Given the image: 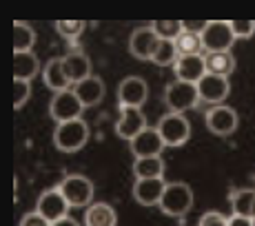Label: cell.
<instances>
[{"mask_svg":"<svg viewBox=\"0 0 255 226\" xmlns=\"http://www.w3.org/2000/svg\"><path fill=\"white\" fill-rule=\"evenodd\" d=\"M87 140H89V126L82 117L80 120L62 122L53 131V144L62 153H76L87 144Z\"/></svg>","mask_w":255,"mask_h":226,"instance_id":"1","label":"cell"},{"mask_svg":"<svg viewBox=\"0 0 255 226\" xmlns=\"http://www.w3.org/2000/svg\"><path fill=\"white\" fill-rule=\"evenodd\" d=\"M158 206L162 209V213L171 218H184L193 206V191L184 182H169Z\"/></svg>","mask_w":255,"mask_h":226,"instance_id":"2","label":"cell"},{"mask_svg":"<svg viewBox=\"0 0 255 226\" xmlns=\"http://www.w3.org/2000/svg\"><path fill=\"white\" fill-rule=\"evenodd\" d=\"M164 102L169 107V113H184L193 109L200 102L198 85H191V82H182V80L171 82L164 91Z\"/></svg>","mask_w":255,"mask_h":226,"instance_id":"3","label":"cell"},{"mask_svg":"<svg viewBox=\"0 0 255 226\" xmlns=\"http://www.w3.org/2000/svg\"><path fill=\"white\" fill-rule=\"evenodd\" d=\"M58 191L65 195V200L73 209H82V206L91 204L93 200V184L85 175H67L58 184Z\"/></svg>","mask_w":255,"mask_h":226,"instance_id":"4","label":"cell"},{"mask_svg":"<svg viewBox=\"0 0 255 226\" xmlns=\"http://www.w3.org/2000/svg\"><path fill=\"white\" fill-rule=\"evenodd\" d=\"M82 111H85V105L80 102V98L76 96L73 89L56 93L51 98V105H49V113H51V117L58 124L69 122V120H80Z\"/></svg>","mask_w":255,"mask_h":226,"instance_id":"5","label":"cell"},{"mask_svg":"<svg viewBox=\"0 0 255 226\" xmlns=\"http://www.w3.org/2000/svg\"><path fill=\"white\" fill-rule=\"evenodd\" d=\"M202 45H204V51L211 53V51H231L233 42L238 40L231 29V22L227 20H213L207 24L202 33Z\"/></svg>","mask_w":255,"mask_h":226,"instance_id":"6","label":"cell"},{"mask_svg":"<svg viewBox=\"0 0 255 226\" xmlns=\"http://www.w3.org/2000/svg\"><path fill=\"white\" fill-rule=\"evenodd\" d=\"M155 129L160 131L166 146H182L191 137L189 120H186L182 113H166V115L160 117Z\"/></svg>","mask_w":255,"mask_h":226,"instance_id":"7","label":"cell"},{"mask_svg":"<svg viewBox=\"0 0 255 226\" xmlns=\"http://www.w3.org/2000/svg\"><path fill=\"white\" fill-rule=\"evenodd\" d=\"M69 202L65 200V195L58 191V186L56 189H49V191H42L40 193V198H38V206H36V211L42 215L45 220H49V222H58V220H62V218H67L69 215Z\"/></svg>","mask_w":255,"mask_h":226,"instance_id":"8","label":"cell"},{"mask_svg":"<svg viewBox=\"0 0 255 226\" xmlns=\"http://www.w3.org/2000/svg\"><path fill=\"white\" fill-rule=\"evenodd\" d=\"M149 98V87L138 76H129L118 85V102L120 107H135L140 109Z\"/></svg>","mask_w":255,"mask_h":226,"instance_id":"9","label":"cell"},{"mask_svg":"<svg viewBox=\"0 0 255 226\" xmlns=\"http://www.w3.org/2000/svg\"><path fill=\"white\" fill-rule=\"evenodd\" d=\"M160 40L162 38L153 31V27H142V29H135L129 38V51L133 53L138 60H151L158 49Z\"/></svg>","mask_w":255,"mask_h":226,"instance_id":"10","label":"cell"},{"mask_svg":"<svg viewBox=\"0 0 255 226\" xmlns=\"http://www.w3.org/2000/svg\"><path fill=\"white\" fill-rule=\"evenodd\" d=\"M129 144H131V153H133L135 158H153V155L162 153V149L166 146L162 135H160V131L153 129V126H146V129L142 131L140 135H135Z\"/></svg>","mask_w":255,"mask_h":226,"instance_id":"11","label":"cell"},{"mask_svg":"<svg viewBox=\"0 0 255 226\" xmlns=\"http://www.w3.org/2000/svg\"><path fill=\"white\" fill-rule=\"evenodd\" d=\"M146 129V117L144 113L135 107H120V120L116 124V133L125 140H133L135 135H140Z\"/></svg>","mask_w":255,"mask_h":226,"instance_id":"12","label":"cell"},{"mask_svg":"<svg viewBox=\"0 0 255 226\" xmlns=\"http://www.w3.org/2000/svg\"><path fill=\"white\" fill-rule=\"evenodd\" d=\"M207 126L211 133L215 135H231L238 126V113H235L231 107H211L207 113Z\"/></svg>","mask_w":255,"mask_h":226,"instance_id":"13","label":"cell"},{"mask_svg":"<svg viewBox=\"0 0 255 226\" xmlns=\"http://www.w3.org/2000/svg\"><path fill=\"white\" fill-rule=\"evenodd\" d=\"M198 93H200V100L218 107L220 102L231 93L229 78H220V76H213V73H207V76L198 82Z\"/></svg>","mask_w":255,"mask_h":226,"instance_id":"14","label":"cell"},{"mask_svg":"<svg viewBox=\"0 0 255 226\" xmlns=\"http://www.w3.org/2000/svg\"><path fill=\"white\" fill-rule=\"evenodd\" d=\"M169 182H164L162 178H155V180H135L133 184V198L135 202L142 206H155L160 204L164 195V189Z\"/></svg>","mask_w":255,"mask_h":226,"instance_id":"15","label":"cell"},{"mask_svg":"<svg viewBox=\"0 0 255 226\" xmlns=\"http://www.w3.org/2000/svg\"><path fill=\"white\" fill-rule=\"evenodd\" d=\"M175 76L182 82L198 85L204 76H207V62L204 56H180L175 62Z\"/></svg>","mask_w":255,"mask_h":226,"instance_id":"16","label":"cell"},{"mask_svg":"<svg viewBox=\"0 0 255 226\" xmlns=\"http://www.w3.org/2000/svg\"><path fill=\"white\" fill-rule=\"evenodd\" d=\"M62 69H65L67 78H69L73 87L91 76V62L85 53H67V56H62Z\"/></svg>","mask_w":255,"mask_h":226,"instance_id":"17","label":"cell"},{"mask_svg":"<svg viewBox=\"0 0 255 226\" xmlns=\"http://www.w3.org/2000/svg\"><path fill=\"white\" fill-rule=\"evenodd\" d=\"M73 91H76V96L80 98V102L85 107H96L98 102H102V98H105V82L98 76H89L87 80L78 82V85L73 87Z\"/></svg>","mask_w":255,"mask_h":226,"instance_id":"18","label":"cell"},{"mask_svg":"<svg viewBox=\"0 0 255 226\" xmlns=\"http://www.w3.org/2000/svg\"><path fill=\"white\" fill-rule=\"evenodd\" d=\"M42 80H45V85L49 89L56 93L71 89V82L67 78L65 69H62V58H53V60L47 62L45 69H42Z\"/></svg>","mask_w":255,"mask_h":226,"instance_id":"19","label":"cell"},{"mask_svg":"<svg viewBox=\"0 0 255 226\" xmlns=\"http://www.w3.org/2000/svg\"><path fill=\"white\" fill-rule=\"evenodd\" d=\"M38 71H40V62L31 51L13 53V80L31 82Z\"/></svg>","mask_w":255,"mask_h":226,"instance_id":"20","label":"cell"},{"mask_svg":"<svg viewBox=\"0 0 255 226\" xmlns=\"http://www.w3.org/2000/svg\"><path fill=\"white\" fill-rule=\"evenodd\" d=\"M204 62H207V73L220 78H229L235 69V58L231 51H211L204 56Z\"/></svg>","mask_w":255,"mask_h":226,"instance_id":"21","label":"cell"},{"mask_svg":"<svg viewBox=\"0 0 255 226\" xmlns=\"http://www.w3.org/2000/svg\"><path fill=\"white\" fill-rule=\"evenodd\" d=\"M133 175L135 180H155L164 175V160L162 155L153 158H135L133 162Z\"/></svg>","mask_w":255,"mask_h":226,"instance_id":"22","label":"cell"},{"mask_svg":"<svg viewBox=\"0 0 255 226\" xmlns=\"http://www.w3.org/2000/svg\"><path fill=\"white\" fill-rule=\"evenodd\" d=\"M118 218L114 206L105 202H96L87 209L85 213V226H116Z\"/></svg>","mask_w":255,"mask_h":226,"instance_id":"23","label":"cell"},{"mask_svg":"<svg viewBox=\"0 0 255 226\" xmlns=\"http://www.w3.org/2000/svg\"><path fill=\"white\" fill-rule=\"evenodd\" d=\"M231 206H233V215H242V218H253L255 189H240V191H233Z\"/></svg>","mask_w":255,"mask_h":226,"instance_id":"24","label":"cell"},{"mask_svg":"<svg viewBox=\"0 0 255 226\" xmlns=\"http://www.w3.org/2000/svg\"><path fill=\"white\" fill-rule=\"evenodd\" d=\"M173 42L180 56H200V51L204 49L202 36L200 33H191V31H182Z\"/></svg>","mask_w":255,"mask_h":226,"instance_id":"25","label":"cell"},{"mask_svg":"<svg viewBox=\"0 0 255 226\" xmlns=\"http://www.w3.org/2000/svg\"><path fill=\"white\" fill-rule=\"evenodd\" d=\"M36 42V31L29 27L27 22H16L13 24V53L18 51H29Z\"/></svg>","mask_w":255,"mask_h":226,"instance_id":"26","label":"cell"},{"mask_svg":"<svg viewBox=\"0 0 255 226\" xmlns=\"http://www.w3.org/2000/svg\"><path fill=\"white\" fill-rule=\"evenodd\" d=\"M178 58H180V53H178V49H175L173 40H160V45H158V49H155V53H153L151 60H153L158 67H169V65L175 67Z\"/></svg>","mask_w":255,"mask_h":226,"instance_id":"27","label":"cell"},{"mask_svg":"<svg viewBox=\"0 0 255 226\" xmlns=\"http://www.w3.org/2000/svg\"><path fill=\"white\" fill-rule=\"evenodd\" d=\"M151 27H153V31L158 33L162 40H175V38L184 31L182 20H155Z\"/></svg>","mask_w":255,"mask_h":226,"instance_id":"28","label":"cell"},{"mask_svg":"<svg viewBox=\"0 0 255 226\" xmlns=\"http://www.w3.org/2000/svg\"><path fill=\"white\" fill-rule=\"evenodd\" d=\"M56 29L62 38H78L82 31H85V22H80V20H58Z\"/></svg>","mask_w":255,"mask_h":226,"instance_id":"29","label":"cell"},{"mask_svg":"<svg viewBox=\"0 0 255 226\" xmlns=\"http://www.w3.org/2000/svg\"><path fill=\"white\" fill-rule=\"evenodd\" d=\"M29 96H31V85L24 80H13V107L16 109H22Z\"/></svg>","mask_w":255,"mask_h":226,"instance_id":"30","label":"cell"},{"mask_svg":"<svg viewBox=\"0 0 255 226\" xmlns=\"http://www.w3.org/2000/svg\"><path fill=\"white\" fill-rule=\"evenodd\" d=\"M231 29L235 38H251L255 33V22L253 20H231Z\"/></svg>","mask_w":255,"mask_h":226,"instance_id":"31","label":"cell"},{"mask_svg":"<svg viewBox=\"0 0 255 226\" xmlns=\"http://www.w3.org/2000/svg\"><path fill=\"white\" fill-rule=\"evenodd\" d=\"M200 226H229V218H224L220 211H209L202 215Z\"/></svg>","mask_w":255,"mask_h":226,"instance_id":"32","label":"cell"},{"mask_svg":"<svg viewBox=\"0 0 255 226\" xmlns=\"http://www.w3.org/2000/svg\"><path fill=\"white\" fill-rule=\"evenodd\" d=\"M20 226H51V222L42 218L38 211H33V213H27V215H24Z\"/></svg>","mask_w":255,"mask_h":226,"instance_id":"33","label":"cell"},{"mask_svg":"<svg viewBox=\"0 0 255 226\" xmlns=\"http://www.w3.org/2000/svg\"><path fill=\"white\" fill-rule=\"evenodd\" d=\"M207 20H182V27L184 31H191V33H202L207 29Z\"/></svg>","mask_w":255,"mask_h":226,"instance_id":"34","label":"cell"},{"mask_svg":"<svg viewBox=\"0 0 255 226\" xmlns=\"http://www.w3.org/2000/svg\"><path fill=\"white\" fill-rule=\"evenodd\" d=\"M229 226H255V220L242 218V215H231V218H229Z\"/></svg>","mask_w":255,"mask_h":226,"instance_id":"35","label":"cell"},{"mask_svg":"<svg viewBox=\"0 0 255 226\" xmlns=\"http://www.w3.org/2000/svg\"><path fill=\"white\" fill-rule=\"evenodd\" d=\"M51 226H80V224H78L73 218H69V215H67V218H62V220H58V222H53Z\"/></svg>","mask_w":255,"mask_h":226,"instance_id":"36","label":"cell"},{"mask_svg":"<svg viewBox=\"0 0 255 226\" xmlns=\"http://www.w3.org/2000/svg\"><path fill=\"white\" fill-rule=\"evenodd\" d=\"M253 220H255V206H253Z\"/></svg>","mask_w":255,"mask_h":226,"instance_id":"37","label":"cell"}]
</instances>
